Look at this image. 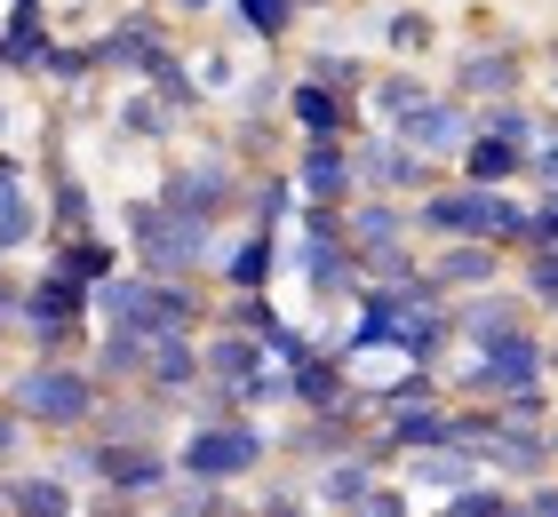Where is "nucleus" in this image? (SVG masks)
Here are the masks:
<instances>
[{
    "label": "nucleus",
    "instance_id": "nucleus-44",
    "mask_svg": "<svg viewBox=\"0 0 558 517\" xmlns=\"http://www.w3.org/2000/svg\"><path fill=\"white\" fill-rule=\"evenodd\" d=\"M295 9H303V16H319V9H336V0H295Z\"/></svg>",
    "mask_w": 558,
    "mask_h": 517
},
{
    "label": "nucleus",
    "instance_id": "nucleus-37",
    "mask_svg": "<svg viewBox=\"0 0 558 517\" xmlns=\"http://www.w3.org/2000/svg\"><path fill=\"white\" fill-rule=\"evenodd\" d=\"M279 88H288V81H279V64H264V72H247V81L232 88V103H223V112H232V120H271Z\"/></svg>",
    "mask_w": 558,
    "mask_h": 517
},
{
    "label": "nucleus",
    "instance_id": "nucleus-11",
    "mask_svg": "<svg viewBox=\"0 0 558 517\" xmlns=\"http://www.w3.org/2000/svg\"><path fill=\"white\" fill-rule=\"evenodd\" d=\"M0 517H81V485H72L57 461H48V470L9 461V470H0Z\"/></svg>",
    "mask_w": 558,
    "mask_h": 517
},
{
    "label": "nucleus",
    "instance_id": "nucleus-16",
    "mask_svg": "<svg viewBox=\"0 0 558 517\" xmlns=\"http://www.w3.org/2000/svg\"><path fill=\"white\" fill-rule=\"evenodd\" d=\"M375 422L367 414V398H351V406H319V414H303V422L279 438V446H288L295 461H327V454H351L360 446V430Z\"/></svg>",
    "mask_w": 558,
    "mask_h": 517
},
{
    "label": "nucleus",
    "instance_id": "nucleus-35",
    "mask_svg": "<svg viewBox=\"0 0 558 517\" xmlns=\"http://www.w3.org/2000/svg\"><path fill=\"white\" fill-rule=\"evenodd\" d=\"M192 81H199V96L223 112V103H232V88H240V57H232V48H216V40L192 48Z\"/></svg>",
    "mask_w": 558,
    "mask_h": 517
},
{
    "label": "nucleus",
    "instance_id": "nucleus-13",
    "mask_svg": "<svg viewBox=\"0 0 558 517\" xmlns=\"http://www.w3.org/2000/svg\"><path fill=\"white\" fill-rule=\"evenodd\" d=\"M216 287L223 295H240V287H279V231L271 223H240L232 239L216 247Z\"/></svg>",
    "mask_w": 558,
    "mask_h": 517
},
{
    "label": "nucleus",
    "instance_id": "nucleus-31",
    "mask_svg": "<svg viewBox=\"0 0 558 517\" xmlns=\"http://www.w3.org/2000/svg\"><path fill=\"white\" fill-rule=\"evenodd\" d=\"M40 81L64 88V96H88L96 81H105V64H96V40H64V33H57V48L40 57Z\"/></svg>",
    "mask_w": 558,
    "mask_h": 517
},
{
    "label": "nucleus",
    "instance_id": "nucleus-9",
    "mask_svg": "<svg viewBox=\"0 0 558 517\" xmlns=\"http://www.w3.org/2000/svg\"><path fill=\"white\" fill-rule=\"evenodd\" d=\"M423 271L439 295H471V287H495V279H511V255L495 239H430L423 247Z\"/></svg>",
    "mask_w": 558,
    "mask_h": 517
},
{
    "label": "nucleus",
    "instance_id": "nucleus-2",
    "mask_svg": "<svg viewBox=\"0 0 558 517\" xmlns=\"http://www.w3.org/2000/svg\"><path fill=\"white\" fill-rule=\"evenodd\" d=\"M120 239H129V263L151 271V279H208L216 271V223H192L175 216V207H160L151 192L120 199Z\"/></svg>",
    "mask_w": 558,
    "mask_h": 517
},
{
    "label": "nucleus",
    "instance_id": "nucleus-39",
    "mask_svg": "<svg viewBox=\"0 0 558 517\" xmlns=\"http://www.w3.org/2000/svg\"><path fill=\"white\" fill-rule=\"evenodd\" d=\"M519 247H558V192H526V239Z\"/></svg>",
    "mask_w": 558,
    "mask_h": 517
},
{
    "label": "nucleus",
    "instance_id": "nucleus-24",
    "mask_svg": "<svg viewBox=\"0 0 558 517\" xmlns=\"http://www.w3.org/2000/svg\"><path fill=\"white\" fill-rule=\"evenodd\" d=\"M48 239H72V231H105V199L88 192V175L72 168H48Z\"/></svg>",
    "mask_w": 558,
    "mask_h": 517
},
{
    "label": "nucleus",
    "instance_id": "nucleus-32",
    "mask_svg": "<svg viewBox=\"0 0 558 517\" xmlns=\"http://www.w3.org/2000/svg\"><path fill=\"white\" fill-rule=\"evenodd\" d=\"M511 287L535 303V319H558V247H519L511 255Z\"/></svg>",
    "mask_w": 558,
    "mask_h": 517
},
{
    "label": "nucleus",
    "instance_id": "nucleus-18",
    "mask_svg": "<svg viewBox=\"0 0 558 517\" xmlns=\"http://www.w3.org/2000/svg\"><path fill=\"white\" fill-rule=\"evenodd\" d=\"M430 88H439V81H430L423 64H399V57H391V64H375V81L360 88V112H367V120H384V127H399Z\"/></svg>",
    "mask_w": 558,
    "mask_h": 517
},
{
    "label": "nucleus",
    "instance_id": "nucleus-6",
    "mask_svg": "<svg viewBox=\"0 0 558 517\" xmlns=\"http://www.w3.org/2000/svg\"><path fill=\"white\" fill-rule=\"evenodd\" d=\"M351 168H360V192H399V199H415L430 192L439 175H454L447 160H430V151H415L408 136H391V127H351Z\"/></svg>",
    "mask_w": 558,
    "mask_h": 517
},
{
    "label": "nucleus",
    "instance_id": "nucleus-42",
    "mask_svg": "<svg viewBox=\"0 0 558 517\" xmlns=\"http://www.w3.org/2000/svg\"><path fill=\"white\" fill-rule=\"evenodd\" d=\"M168 16H184V24H208V16H223V0H160Z\"/></svg>",
    "mask_w": 558,
    "mask_h": 517
},
{
    "label": "nucleus",
    "instance_id": "nucleus-1",
    "mask_svg": "<svg viewBox=\"0 0 558 517\" xmlns=\"http://www.w3.org/2000/svg\"><path fill=\"white\" fill-rule=\"evenodd\" d=\"M0 398H9L24 422H33L40 438H64V430H88L96 406H105V374L88 367L81 350H24L9 374H0Z\"/></svg>",
    "mask_w": 558,
    "mask_h": 517
},
{
    "label": "nucleus",
    "instance_id": "nucleus-43",
    "mask_svg": "<svg viewBox=\"0 0 558 517\" xmlns=\"http://www.w3.org/2000/svg\"><path fill=\"white\" fill-rule=\"evenodd\" d=\"M543 96L558 103V33H550V48H543Z\"/></svg>",
    "mask_w": 558,
    "mask_h": 517
},
{
    "label": "nucleus",
    "instance_id": "nucleus-12",
    "mask_svg": "<svg viewBox=\"0 0 558 517\" xmlns=\"http://www.w3.org/2000/svg\"><path fill=\"white\" fill-rule=\"evenodd\" d=\"M526 319H535V303H526L511 279L471 287V295H454V334H463L454 350H478V343H495V334H511V327H526Z\"/></svg>",
    "mask_w": 558,
    "mask_h": 517
},
{
    "label": "nucleus",
    "instance_id": "nucleus-47",
    "mask_svg": "<svg viewBox=\"0 0 558 517\" xmlns=\"http://www.w3.org/2000/svg\"><path fill=\"white\" fill-rule=\"evenodd\" d=\"M0 358H9V319H0Z\"/></svg>",
    "mask_w": 558,
    "mask_h": 517
},
{
    "label": "nucleus",
    "instance_id": "nucleus-19",
    "mask_svg": "<svg viewBox=\"0 0 558 517\" xmlns=\"http://www.w3.org/2000/svg\"><path fill=\"white\" fill-rule=\"evenodd\" d=\"M487 461H478V446H415L399 454V478L415 485V494H454V485H471Z\"/></svg>",
    "mask_w": 558,
    "mask_h": 517
},
{
    "label": "nucleus",
    "instance_id": "nucleus-33",
    "mask_svg": "<svg viewBox=\"0 0 558 517\" xmlns=\"http://www.w3.org/2000/svg\"><path fill=\"white\" fill-rule=\"evenodd\" d=\"M151 509H175V517H232L240 502H232V485H216V478H184V470H175V478H168V494L151 502Z\"/></svg>",
    "mask_w": 558,
    "mask_h": 517
},
{
    "label": "nucleus",
    "instance_id": "nucleus-3",
    "mask_svg": "<svg viewBox=\"0 0 558 517\" xmlns=\"http://www.w3.org/2000/svg\"><path fill=\"white\" fill-rule=\"evenodd\" d=\"M192 136H199V120H192ZM151 199L175 207V216H192V223H240V199H247V160L232 144H223V127L216 136H199L192 160H168L160 175H151Z\"/></svg>",
    "mask_w": 558,
    "mask_h": 517
},
{
    "label": "nucleus",
    "instance_id": "nucleus-7",
    "mask_svg": "<svg viewBox=\"0 0 558 517\" xmlns=\"http://www.w3.org/2000/svg\"><path fill=\"white\" fill-rule=\"evenodd\" d=\"M526 81H535V57H526L519 40H463L447 57V81L454 96H471V103H495V96H526Z\"/></svg>",
    "mask_w": 558,
    "mask_h": 517
},
{
    "label": "nucleus",
    "instance_id": "nucleus-49",
    "mask_svg": "<svg viewBox=\"0 0 558 517\" xmlns=\"http://www.w3.org/2000/svg\"><path fill=\"white\" fill-rule=\"evenodd\" d=\"M0 279H9V255H0Z\"/></svg>",
    "mask_w": 558,
    "mask_h": 517
},
{
    "label": "nucleus",
    "instance_id": "nucleus-26",
    "mask_svg": "<svg viewBox=\"0 0 558 517\" xmlns=\"http://www.w3.org/2000/svg\"><path fill=\"white\" fill-rule=\"evenodd\" d=\"M48 239V216H40V199H33V175H9V184H0V255H16L24 247H40Z\"/></svg>",
    "mask_w": 558,
    "mask_h": 517
},
{
    "label": "nucleus",
    "instance_id": "nucleus-36",
    "mask_svg": "<svg viewBox=\"0 0 558 517\" xmlns=\"http://www.w3.org/2000/svg\"><path fill=\"white\" fill-rule=\"evenodd\" d=\"M519 184H526V192H558V103L543 112L535 144H526V168H519Z\"/></svg>",
    "mask_w": 558,
    "mask_h": 517
},
{
    "label": "nucleus",
    "instance_id": "nucleus-22",
    "mask_svg": "<svg viewBox=\"0 0 558 517\" xmlns=\"http://www.w3.org/2000/svg\"><path fill=\"white\" fill-rule=\"evenodd\" d=\"M519 168H526V144L495 136V127H471V144L454 151V175H463V184H519Z\"/></svg>",
    "mask_w": 558,
    "mask_h": 517
},
{
    "label": "nucleus",
    "instance_id": "nucleus-21",
    "mask_svg": "<svg viewBox=\"0 0 558 517\" xmlns=\"http://www.w3.org/2000/svg\"><path fill=\"white\" fill-rule=\"evenodd\" d=\"M288 391H295V414H319V406H351V398H360V391H351V367L327 343L288 367Z\"/></svg>",
    "mask_w": 558,
    "mask_h": 517
},
{
    "label": "nucleus",
    "instance_id": "nucleus-38",
    "mask_svg": "<svg viewBox=\"0 0 558 517\" xmlns=\"http://www.w3.org/2000/svg\"><path fill=\"white\" fill-rule=\"evenodd\" d=\"M247 509H256V517H303V509H312V478H264V494Z\"/></svg>",
    "mask_w": 558,
    "mask_h": 517
},
{
    "label": "nucleus",
    "instance_id": "nucleus-27",
    "mask_svg": "<svg viewBox=\"0 0 558 517\" xmlns=\"http://www.w3.org/2000/svg\"><path fill=\"white\" fill-rule=\"evenodd\" d=\"M223 16H232V33H247L256 48H271V57L295 40V24H303L295 0H223Z\"/></svg>",
    "mask_w": 558,
    "mask_h": 517
},
{
    "label": "nucleus",
    "instance_id": "nucleus-30",
    "mask_svg": "<svg viewBox=\"0 0 558 517\" xmlns=\"http://www.w3.org/2000/svg\"><path fill=\"white\" fill-rule=\"evenodd\" d=\"M303 81H319V88H343V96H360L375 81V64L360 57V48H343V40H327V48H303Z\"/></svg>",
    "mask_w": 558,
    "mask_h": 517
},
{
    "label": "nucleus",
    "instance_id": "nucleus-5",
    "mask_svg": "<svg viewBox=\"0 0 558 517\" xmlns=\"http://www.w3.org/2000/svg\"><path fill=\"white\" fill-rule=\"evenodd\" d=\"M88 279L81 271H64L57 255L33 271V279H16V343L24 350H88Z\"/></svg>",
    "mask_w": 558,
    "mask_h": 517
},
{
    "label": "nucleus",
    "instance_id": "nucleus-29",
    "mask_svg": "<svg viewBox=\"0 0 558 517\" xmlns=\"http://www.w3.org/2000/svg\"><path fill=\"white\" fill-rule=\"evenodd\" d=\"M430 40H439L430 9H384V16H375V48H384V57H399V64H423Z\"/></svg>",
    "mask_w": 558,
    "mask_h": 517
},
{
    "label": "nucleus",
    "instance_id": "nucleus-40",
    "mask_svg": "<svg viewBox=\"0 0 558 517\" xmlns=\"http://www.w3.org/2000/svg\"><path fill=\"white\" fill-rule=\"evenodd\" d=\"M24 446H33V422L0 398V470H9V461H24Z\"/></svg>",
    "mask_w": 558,
    "mask_h": 517
},
{
    "label": "nucleus",
    "instance_id": "nucleus-20",
    "mask_svg": "<svg viewBox=\"0 0 558 517\" xmlns=\"http://www.w3.org/2000/svg\"><path fill=\"white\" fill-rule=\"evenodd\" d=\"M295 207H303V192H295V168H288V160H264V168H247L240 223H271V231H288V223H295Z\"/></svg>",
    "mask_w": 558,
    "mask_h": 517
},
{
    "label": "nucleus",
    "instance_id": "nucleus-15",
    "mask_svg": "<svg viewBox=\"0 0 558 517\" xmlns=\"http://www.w3.org/2000/svg\"><path fill=\"white\" fill-rule=\"evenodd\" d=\"M279 103H288L279 120H288L295 136H351V127L367 120V112H360V96H343V88H319V81H303V72H295L288 88H279Z\"/></svg>",
    "mask_w": 558,
    "mask_h": 517
},
{
    "label": "nucleus",
    "instance_id": "nucleus-41",
    "mask_svg": "<svg viewBox=\"0 0 558 517\" xmlns=\"http://www.w3.org/2000/svg\"><path fill=\"white\" fill-rule=\"evenodd\" d=\"M519 517H558V470H543V478L519 485Z\"/></svg>",
    "mask_w": 558,
    "mask_h": 517
},
{
    "label": "nucleus",
    "instance_id": "nucleus-25",
    "mask_svg": "<svg viewBox=\"0 0 558 517\" xmlns=\"http://www.w3.org/2000/svg\"><path fill=\"white\" fill-rule=\"evenodd\" d=\"M454 303H423V310H408V327H399V350L415 358V367H439L447 374V358H454Z\"/></svg>",
    "mask_w": 558,
    "mask_h": 517
},
{
    "label": "nucleus",
    "instance_id": "nucleus-14",
    "mask_svg": "<svg viewBox=\"0 0 558 517\" xmlns=\"http://www.w3.org/2000/svg\"><path fill=\"white\" fill-rule=\"evenodd\" d=\"M105 120H112V136H120V144H151V151H168L175 136H192V112H175V103L151 88V81H136Z\"/></svg>",
    "mask_w": 558,
    "mask_h": 517
},
{
    "label": "nucleus",
    "instance_id": "nucleus-17",
    "mask_svg": "<svg viewBox=\"0 0 558 517\" xmlns=\"http://www.w3.org/2000/svg\"><path fill=\"white\" fill-rule=\"evenodd\" d=\"M384 478L375 461L351 446V454H327V461H312V509H336V517H360V502H367V485Z\"/></svg>",
    "mask_w": 558,
    "mask_h": 517
},
{
    "label": "nucleus",
    "instance_id": "nucleus-45",
    "mask_svg": "<svg viewBox=\"0 0 558 517\" xmlns=\"http://www.w3.org/2000/svg\"><path fill=\"white\" fill-rule=\"evenodd\" d=\"M0 144H9V96H0Z\"/></svg>",
    "mask_w": 558,
    "mask_h": 517
},
{
    "label": "nucleus",
    "instance_id": "nucleus-4",
    "mask_svg": "<svg viewBox=\"0 0 558 517\" xmlns=\"http://www.w3.org/2000/svg\"><path fill=\"white\" fill-rule=\"evenodd\" d=\"M175 470L216 478V485H247L271 470V430L256 414H184L175 422Z\"/></svg>",
    "mask_w": 558,
    "mask_h": 517
},
{
    "label": "nucleus",
    "instance_id": "nucleus-10",
    "mask_svg": "<svg viewBox=\"0 0 558 517\" xmlns=\"http://www.w3.org/2000/svg\"><path fill=\"white\" fill-rule=\"evenodd\" d=\"M295 192L303 199H327V207H351L360 192V168H351V136H295Z\"/></svg>",
    "mask_w": 558,
    "mask_h": 517
},
{
    "label": "nucleus",
    "instance_id": "nucleus-34",
    "mask_svg": "<svg viewBox=\"0 0 558 517\" xmlns=\"http://www.w3.org/2000/svg\"><path fill=\"white\" fill-rule=\"evenodd\" d=\"M360 279H375V287H408V279H423V239L360 247Z\"/></svg>",
    "mask_w": 558,
    "mask_h": 517
},
{
    "label": "nucleus",
    "instance_id": "nucleus-23",
    "mask_svg": "<svg viewBox=\"0 0 558 517\" xmlns=\"http://www.w3.org/2000/svg\"><path fill=\"white\" fill-rule=\"evenodd\" d=\"M343 231H351V247L415 239V231H408V199H399V192H351V207H343Z\"/></svg>",
    "mask_w": 558,
    "mask_h": 517
},
{
    "label": "nucleus",
    "instance_id": "nucleus-48",
    "mask_svg": "<svg viewBox=\"0 0 558 517\" xmlns=\"http://www.w3.org/2000/svg\"><path fill=\"white\" fill-rule=\"evenodd\" d=\"M550 446H558V406H550Z\"/></svg>",
    "mask_w": 558,
    "mask_h": 517
},
{
    "label": "nucleus",
    "instance_id": "nucleus-28",
    "mask_svg": "<svg viewBox=\"0 0 558 517\" xmlns=\"http://www.w3.org/2000/svg\"><path fill=\"white\" fill-rule=\"evenodd\" d=\"M48 255H57L64 271H81L88 287H96V279H112L120 263H129V239H105V231H72V239H48Z\"/></svg>",
    "mask_w": 558,
    "mask_h": 517
},
{
    "label": "nucleus",
    "instance_id": "nucleus-8",
    "mask_svg": "<svg viewBox=\"0 0 558 517\" xmlns=\"http://www.w3.org/2000/svg\"><path fill=\"white\" fill-rule=\"evenodd\" d=\"M478 461H487L495 478H511V485H526V478L558 470L550 422H535V414H502V422H495V438H487V446H478Z\"/></svg>",
    "mask_w": 558,
    "mask_h": 517
},
{
    "label": "nucleus",
    "instance_id": "nucleus-46",
    "mask_svg": "<svg viewBox=\"0 0 558 517\" xmlns=\"http://www.w3.org/2000/svg\"><path fill=\"white\" fill-rule=\"evenodd\" d=\"M550 382H558V334H550Z\"/></svg>",
    "mask_w": 558,
    "mask_h": 517
}]
</instances>
